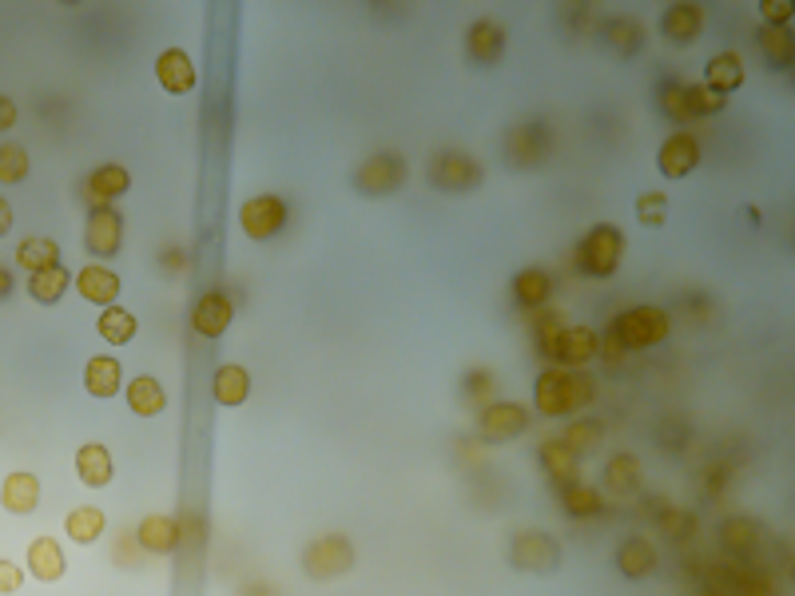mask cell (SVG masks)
I'll list each match as a JSON object with an SVG mask.
<instances>
[{
    "instance_id": "45",
    "label": "cell",
    "mask_w": 795,
    "mask_h": 596,
    "mask_svg": "<svg viewBox=\"0 0 795 596\" xmlns=\"http://www.w3.org/2000/svg\"><path fill=\"white\" fill-rule=\"evenodd\" d=\"M657 104H660V112L669 115V120H676V124H684V80H664L660 85V92H657Z\"/></svg>"
},
{
    "instance_id": "15",
    "label": "cell",
    "mask_w": 795,
    "mask_h": 596,
    "mask_svg": "<svg viewBox=\"0 0 795 596\" xmlns=\"http://www.w3.org/2000/svg\"><path fill=\"white\" fill-rule=\"evenodd\" d=\"M596 342H601V335H596L593 326H561L553 346V367L585 370L596 358Z\"/></svg>"
},
{
    "instance_id": "26",
    "label": "cell",
    "mask_w": 795,
    "mask_h": 596,
    "mask_svg": "<svg viewBox=\"0 0 795 596\" xmlns=\"http://www.w3.org/2000/svg\"><path fill=\"white\" fill-rule=\"evenodd\" d=\"M640 485H645V465H640L637 453L620 450L605 461V490L613 497H632V493H640Z\"/></svg>"
},
{
    "instance_id": "31",
    "label": "cell",
    "mask_w": 795,
    "mask_h": 596,
    "mask_svg": "<svg viewBox=\"0 0 795 596\" xmlns=\"http://www.w3.org/2000/svg\"><path fill=\"white\" fill-rule=\"evenodd\" d=\"M76 473H80V482H85L88 490H104V485H112L115 470H112V453H108V446H100V441L80 446V450H76Z\"/></svg>"
},
{
    "instance_id": "53",
    "label": "cell",
    "mask_w": 795,
    "mask_h": 596,
    "mask_svg": "<svg viewBox=\"0 0 795 596\" xmlns=\"http://www.w3.org/2000/svg\"><path fill=\"white\" fill-rule=\"evenodd\" d=\"M12 223H16V215H12V203L9 199H0V239L12 230Z\"/></svg>"
},
{
    "instance_id": "28",
    "label": "cell",
    "mask_w": 795,
    "mask_h": 596,
    "mask_svg": "<svg viewBox=\"0 0 795 596\" xmlns=\"http://www.w3.org/2000/svg\"><path fill=\"white\" fill-rule=\"evenodd\" d=\"M85 390L92 397H115L120 390H124V367H120V358L115 355H96L88 358L85 367Z\"/></svg>"
},
{
    "instance_id": "40",
    "label": "cell",
    "mask_w": 795,
    "mask_h": 596,
    "mask_svg": "<svg viewBox=\"0 0 795 596\" xmlns=\"http://www.w3.org/2000/svg\"><path fill=\"white\" fill-rule=\"evenodd\" d=\"M605 434V421L596 418H581V421H569V429L561 434V446H566L573 458H585V453L596 450V441Z\"/></svg>"
},
{
    "instance_id": "6",
    "label": "cell",
    "mask_w": 795,
    "mask_h": 596,
    "mask_svg": "<svg viewBox=\"0 0 795 596\" xmlns=\"http://www.w3.org/2000/svg\"><path fill=\"white\" fill-rule=\"evenodd\" d=\"M553 156V127L545 120H522L505 132V164L517 171L541 168Z\"/></svg>"
},
{
    "instance_id": "3",
    "label": "cell",
    "mask_w": 795,
    "mask_h": 596,
    "mask_svg": "<svg viewBox=\"0 0 795 596\" xmlns=\"http://www.w3.org/2000/svg\"><path fill=\"white\" fill-rule=\"evenodd\" d=\"M608 330H613V338L620 342L625 355H632V350H652V346H660L669 338L672 314L660 311V306H628V311H620L617 318L608 323Z\"/></svg>"
},
{
    "instance_id": "1",
    "label": "cell",
    "mask_w": 795,
    "mask_h": 596,
    "mask_svg": "<svg viewBox=\"0 0 795 596\" xmlns=\"http://www.w3.org/2000/svg\"><path fill=\"white\" fill-rule=\"evenodd\" d=\"M596 402V378L589 370L549 367L534 382V409L541 418H576Z\"/></svg>"
},
{
    "instance_id": "47",
    "label": "cell",
    "mask_w": 795,
    "mask_h": 596,
    "mask_svg": "<svg viewBox=\"0 0 795 596\" xmlns=\"http://www.w3.org/2000/svg\"><path fill=\"white\" fill-rule=\"evenodd\" d=\"M21 588H24V569L0 556V596H12L21 593Z\"/></svg>"
},
{
    "instance_id": "34",
    "label": "cell",
    "mask_w": 795,
    "mask_h": 596,
    "mask_svg": "<svg viewBox=\"0 0 795 596\" xmlns=\"http://www.w3.org/2000/svg\"><path fill=\"white\" fill-rule=\"evenodd\" d=\"M561 509H566V517H573V521H593V517L605 513V497H601V490H593V485L585 482L561 485Z\"/></svg>"
},
{
    "instance_id": "20",
    "label": "cell",
    "mask_w": 795,
    "mask_h": 596,
    "mask_svg": "<svg viewBox=\"0 0 795 596\" xmlns=\"http://www.w3.org/2000/svg\"><path fill=\"white\" fill-rule=\"evenodd\" d=\"M29 573H32V581H41V585L64 581V573H68V556H64L56 537H36V541L29 544Z\"/></svg>"
},
{
    "instance_id": "7",
    "label": "cell",
    "mask_w": 795,
    "mask_h": 596,
    "mask_svg": "<svg viewBox=\"0 0 795 596\" xmlns=\"http://www.w3.org/2000/svg\"><path fill=\"white\" fill-rule=\"evenodd\" d=\"M355 569V544L346 533H323L303 549V573L311 581H338Z\"/></svg>"
},
{
    "instance_id": "25",
    "label": "cell",
    "mask_w": 795,
    "mask_h": 596,
    "mask_svg": "<svg viewBox=\"0 0 795 596\" xmlns=\"http://www.w3.org/2000/svg\"><path fill=\"white\" fill-rule=\"evenodd\" d=\"M660 565V553L657 544L649 541V537H628V541H620L617 549V569L620 576H628V581H645V576H652Z\"/></svg>"
},
{
    "instance_id": "38",
    "label": "cell",
    "mask_w": 795,
    "mask_h": 596,
    "mask_svg": "<svg viewBox=\"0 0 795 596\" xmlns=\"http://www.w3.org/2000/svg\"><path fill=\"white\" fill-rule=\"evenodd\" d=\"M605 44L620 56V60H628V56H637L640 48H645V24L628 21V16H617V21L605 24Z\"/></svg>"
},
{
    "instance_id": "36",
    "label": "cell",
    "mask_w": 795,
    "mask_h": 596,
    "mask_svg": "<svg viewBox=\"0 0 795 596\" xmlns=\"http://www.w3.org/2000/svg\"><path fill=\"white\" fill-rule=\"evenodd\" d=\"M104 509H96V505H76L72 513H68V521H64V533L72 537L76 544H96L100 537H104Z\"/></svg>"
},
{
    "instance_id": "22",
    "label": "cell",
    "mask_w": 795,
    "mask_h": 596,
    "mask_svg": "<svg viewBox=\"0 0 795 596\" xmlns=\"http://www.w3.org/2000/svg\"><path fill=\"white\" fill-rule=\"evenodd\" d=\"M132 188V171L120 168V164H104V168H96L85 183V195L92 207H112L115 199L127 195Z\"/></svg>"
},
{
    "instance_id": "10",
    "label": "cell",
    "mask_w": 795,
    "mask_h": 596,
    "mask_svg": "<svg viewBox=\"0 0 795 596\" xmlns=\"http://www.w3.org/2000/svg\"><path fill=\"white\" fill-rule=\"evenodd\" d=\"M529 421H534V409L522 406V402H485L482 414H478V434L490 446H502V441L522 438Z\"/></svg>"
},
{
    "instance_id": "51",
    "label": "cell",
    "mask_w": 795,
    "mask_h": 596,
    "mask_svg": "<svg viewBox=\"0 0 795 596\" xmlns=\"http://www.w3.org/2000/svg\"><path fill=\"white\" fill-rule=\"evenodd\" d=\"M740 596H775V588L764 576H752V581H740Z\"/></svg>"
},
{
    "instance_id": "49",
    "label": "cell",
    "mask_w": 795,
    "mask_h": 596,
    "mask_svg": "<svg viewBox=\"0 0 795 596\" xmlns=\"http://www.w3.org/2000/svg\"><path fill=\"white\" fill-rule=\"evenodd\" d=\"M596 355H605L608 367H620V358H625V350H620V342L613 338L608 326H605V335H601V342H596Z\"/></svg>"
},
{
    "instance_id": "23",
    "label": "cell",
    "mask_w": 795,
    "mask_h": 596,
    "mask_svg": "<svg viewBox=\"0 0 795 596\" xmlns=\"http://www.w3.org/2000/svg\"><path fill=\"white\" fill-rule=\"evenodd\" d=\"M510 294L522 311H545L549 294H553V274L545 271V267H525V271L513 274Z\"/></svg>"
},
{
    "instance_id": "33",
    "label": "cell",
    "mask_w": 795,
    "mask_h": 596,
    "mask_svg": "<svg viewBox=\"0 0 795 596\" xmlns=\"http://www.w3.org/2000/svg\"><path fill=\"white\" fill-rule=\"evenodd\" d=\"M16 267H24L29 274H41L48 267H60V243L48 235H29L16 247Z\"/></svg>"
},
{
    "instance_id": "50",
    "label": "cell",
    "mask_w": 795,
    "mask_h": 596,
    "mask_svg": "<svg viewBox=\"0 0 795 596\" xmlns=\"http://www.w3.org/2000/svg\"><path fill=\"white\" fill-rule=\"evenodd\" d=\"M490 386H493L490 370H473V374L466 378V394H478V402H482V406H485V394H490Z\"/></svg>"
},
{
    "instance_id": "2",
    "label": "cell",
    "mask_w": 795,
    "mask_h": 596,
    "mask_svg": "<svg viewBox=\"0 0 795 596\" xmlns=\"http://www.w3.org/2000/svg\"><path fill=\"white\" fill-rule=\"evenodd\" d=\"M625 259V230L617 223H596V227L585 230V239L573 247V267L576 274H585V279H613Z\"/></svg>"
},
{
    "instance_id": "9",
    "label": "cell",
    "mask_w": 795,
    "mask_h": 596,
    "mask_svg": "<svg viewBox=\"0 0 795 596\" xmlns=\"http://www.w3.org/2000/svg\"><path fill=\"white\" fill-rule=\"evenodd\" d=\"M510 565L517 573H557L561 565V544L553 533H541V529H522L513 533L510 541Z\"/></svg>"
},
{
    "instance_id": "48",
    "label": "cell",
    "mask_w": 795,
    "mask_h": 596,
    "mask_svg": "<svg viewBox=\"0 0 795 596\" xmlns=\"http://www.w3.org/2000/svg\"><path fill=\"white\" fill-rule=\"evenodd\" d=\"M692 525H696V521H692L688 513H676V509L664 513V529H669V533L676 537V541H688V537H692Z\"/></svg>"
},
{
    "instance_id": "21",
    "label": "cell",
    "mask_w": 795,
    "mask_h": 596,
    "mask_svg": "<svg viewBox=\"0 0 795 596\" xmlns=\"http://www.w3.org/2000/svg\"><path fill=\"white\" fill-rule=\"evenodd\" d=\"M743 80H748V68H743L740 53H716L704 64V88H712V92L724 95V100L732 92H740Z\"/></svg>"
},
{
    "instance_id": "39",
    "label": "cell",
    "mask_w": 795,
    "mask_h": 596,
    "mask_svg": "<svg viewBox=\"0 0 795 596\" xmlns=\"http://www.w3.org/2000/svg\"><path fill=\"white\" fill-rule=\"evenodd\" d=\"M96 326H100V338H104L108 346H127L139 335V318L127 311V306H108Z\"/></svg>"
},
{
    "instance_id": "16",
    "label": "cell",
    "mask_w": 795,
    "mask_h": 596,
    "mask_svg": "<svg viewBox=\"0 0 795 596\" xmlns=\"http://www.w3.org/2000/svg\"><path fill=\"white\" fill-rule=\"evenodd\" d=\"M708 29V12L701 4H669L660 12V36L669 44H696Z\"/></svg>"
},
{
    "instance_id": "14",
    "label": "cell",
    "mask_w": 795,
    "mask_h": 596,
    "mask_svg": "<svg viewBox=\"0 0 795 596\" xmlns=\"http://www.w3.org/2000/svg\"><path fill=\"white\" fill-rule=\"evenodd\" d=\"M235 323V299L227 291H203L191 306V330L199 338H223Z\"/></svg>"
},
{
    "instance_id": "42",
    "label": "cell",
    "mask_w": 795,
    "mask_h": 596,
    "mask_svg": "<svg viewBox=\"0 0 795 596\" xmlns=\"http://www.w3.org/2000/svg\"><path fill=\"white\" fill-rule=\"evenodd\" d=\"M32 159L21 144H0V183H24L29 179Z\"/></svg>"
},
{
    "instance_id": "18",
    "label": "cell",
    "mask_w": 795,
    "mask_h": 596,
    "mask_svg": "<svg viewBox=\"0 0 795 596\" xmlns=\"http://www.w3.org/2000/svg\"><path fill=\"white\" fill-rule=\"evenodd\" d=\"M179 541H183V525L171 513H147L144 521L136 525V544L144 553L168 556L179 549Z\"/></svg>"
},
{
    "instance_id": "4",
    "label": "cell",
    "mask_w": 795,
    "mask_h": 596,
    "mask_svg": "<svg viewBox=\"0 0 795 596\" xmlns=\"http://www.w3.org/2000/svg\"><path fill=\"white\" fill-rule=\"evenodd\" d=\"M426 179L434 191L466 195V191H478L485 183V168L470 156V151H461V147H441V151L429 156Z\"/></svg>"
},
{
    "instance_id": "8",
    "label": "cell",
    "mask_w": 795,
    "mask_h": 596,
    "mask_svg": "<svg viewBox=\"0 0 795 596\" xmlns=\"http://www.w3.org/2000/svg\"><path fill=\"white\" fill-rule=\"evenodd\" d=\"M287 220H291L287 199L271 195V191H267V195H251L239 207V227L251 243H271L275 235H283Z\"/></svg>"
},
{
    "instance_id": "41",
    "label": "cell",
    "mask_w": 795,
    "mask_h": 596,
    "mask_svg": "<svg viewBox=\"0 0 795 596\" xmlns=\"http://www.w3.org/2000/svg\"><path fill=\"white\" fill-rule=\"evenodd\" d=\"M724 95H716L712 88L704 85H684V124H692V120H708V115L724 112Z\"/></svg>"
},
{
    "instance_id": "32",
    "label": "cell",
    "mask_w": 795,
    "mask_h": 596,
    "mask_svg": "<svg viewBox=\"0 0 795 596\" xmlns=\"http://www.w3.org/2000/svg\"><path fill=\"white\" fill-rule=\"evenodd\" d=\"M755 44H760V53H764V60L772 64L775 72L795 68V32L792 29H772V24H764V29L755 32Z\"/></svg>"
},
{
    "instance_id": "24",
    "label": "cell",
    "mask_w": 795,
    "mask_h": 596,
    "mask_svg": "<svg viewBox=\"0 0 795 596\" xmlns=\"http://www.w3.org/2000/svg\"><path fill=\"white\" fill-rule=\"evenodd\" d=\"M211 397H215V406L223 409H239L247 397H251V374L239 367V362H223L211 378Z\"/></svg>"
},
{
    "instance_id": "11",
    "label": "cell",
    "mask_w": 795,
    "mask_h": 596,
    "mask_svg": "<svg viewBox=\"0 0 795 596\" xmlns=\"http://www.w3.org/2000/svg\"><path fill=\"white\" fill-rule=\"evenodd\" d=\"M120 247H124V215L115 207H88L85 251L96 259H115Z\"/></svg>"
},
{
    "instance_id": "27",
    "label": "cell",
    "mask_w": 795,
    "mask_h": 596,
    "mask_svg": "<svg viewBox=\"0 0 795 596\" xmlns=\"http://www.w3.org/2000/svg\"><path fill=\"white\" fill-rule=\"evenodd\" d=\"M537 461H541L545 477L561 490V485H573L581 482V458H573V453L561 446V438H549L541 441V450H537Z\"/></svg>"
},
{
    "instance_id": "30",
    "label": "cell",
    "mask_w": 795,
    "mask_h": 596,
    "mask_svg": "<svg viewBox=\"0 0 795 596\" xmlns=\"http://www.w3.org/2000/svg\"><path fill=\"white\" fill-rule=\"evenodd\" d=\"M127 409L136 414V418H159L164 409H168V390L159 386V378L152 374H139L127 382Z\"/></svg>"
},
{
    "instance_id": "46",
    "label": "cell",
    "mask_w": 795,
    "mask_h": 596,
    "mask_svg": "<svg viewBox=\"0 0 795 596\" xmlns=\"http://www.w3.org/2000/svg\"><path fill=\"white\" fill-rule=\"evenodd\" d=\"M760 16H764V24H772V29H792L795 4L792 0H764V4H760Z\"/></svg>"
},
{
    "instance_id": "54",
    "label": "cell",
    "mask_w": 795,
    "mask_h": 596,
    "mask_svg": "<svg viewBox=\"0 0 795 596\" xmlns=\"http://www.w3.org/2000/svg\"><path fill=\"white\" fill-rule=\"evenodd\" d=\"M12 291V279H9V271H4V267H0V299H4V294Z\"/></svg>"
},
{
    "instance_id": "43",
    "label": "cell",
    "mask_w": 795,
    "mask_h": 596,
    "mask_svg": "<svg viewBox=\"0 0 795 596\" xmlns=\"http://www.w3.org/2000/svg\"><path fill=\"white\" fill-rule=\"evenodd\" d=\"M637 223H645V227H664V223H669V195H664V191H640Z\"/></svg>"
},
{
    "instance_id": "13",
    "label": "cell",
    "mask_w": 795,
    "mask_h": 596,
    "mask_svg": "<svg viewBox=\"0 0 795 596\" xmlns=\"http://www.w3.org/2000/svg\"><path fill=\"white\" fill-rule=\"evenodd\" d=\"M701 159H704L701 136H692V132H672L657 151V171L664 179H684L701 168Z\"/></svg>"
},
{
    "instance_id": "12",
    "label": "cell",
    "mask_w": 795,
    "mask_h": 596,
    "mask_svg": "<svg viewBox=\"0 0 795 596\" xmlns=\"http://www.w3.org/2000/svg\"><path fill=\"white\" fill-rule=\"evenodd\" d=\"M505 48H510V29H505L502 21L478 16V21L466 29V56H470V64H478V68L502 64Z\"/></svg>"
},
{
    "instance_id": "19",
    "label": "cell",
    "mask_w": 795,
    "mask_h": 596,
    "mask_svg": "<svg viewBox=\"0 0 795 596\" xmlns=\"http://www.w3.org/2000/svg\"><path fill=\"white\" fill-rule=\"evenodd\" d=\"M76 291H80V299L85 303H96V306H115V299H120V274L112 271V267H104V262H88V267H80V271L72 274Z\"/></svg>"
},
{
    "instance_id": "29",
    "label": "cell",
    "mask_w": 795,
    "mask_h": 596,
    "mask_svg": "<svg viewBox=\"0 0 795 596\" xmlns=\"http://www.w3.org/2000/svg\"><path fill=\"white\" fill-rule=\"evenodd\" d=\"M0 505L9 513H16V517H29V513H36V505H41V482H36V473H9L4 477V490H0Z\"/></svg>"
},
{
    "instance_id": "52",
    "label": "cell",
    "mask_w": 795,
    "mask_h": 596,
    "mask_svg": "<svg viewBox=\"0 0 795 596\" xmlns=\"http://www.w3.org/2000/svg\"><path fill=\"white\" fill-rule=\"evenodd\" d=\"M16 127V104L9 95H0V132H12Z\"/></svg>"
},
{
    "instance_id": "17",
    "label": "cell",
    "mask_w": 795,
    "mask_h": 596,
    "mask_svg": "<svg viewBox=\"0 0 795 596\" xmlns=\"http://www.w3.org/2000/svg\"><path fill=\"white\" fill-rule=\"evenodd\" d=\"M156 80L168 95H191L199 88L195 60H191L183 48H164V53L156 56Z\"/></svg>"
},
{
    "instance_id": "37",
    "label": "cell",
    "mask_w": 795,
    "mask_h": 596,
    "mask_svg": "<svg viewBox=\"0 0 795 596\" xmlns=\"http://www.w3.org/2000/svg\"><path fill=\"white\" fill-rule=\"evenodd\" d=\"M720 541L732 556H752L760 549V525L752 517H728L720 525Z\"/></svg>"
},
{
    "instance_id": "35",
    "label": "cell",
    "mask_w": 795,
    "mask_h": 596,
    "mask_svg": "<svg viewBox=\"0 0 795 596\" xmlns=\"http://www.w3.org/2000/svg\"><path fill=\"white\" fill-rule=\"evenodd\" d=\"M68 286H72L68 267H48V271H41V274H29V299L41 306L60 303L64 294H68Z\"/></svg>"
},
{
    "instance_id": "44",
    "label": "cell",
    "mask_w": 795,
    "mask_h": 596,
    "mask_svg": "<svg viewBox=\"0 0 795 596\" xmlns=\"http://www.w3.org/2000/svg\"><path fill=\"white\" fill-rule=\"evenodd\" d=\"M561 314L557 311H545L541 314V323H537V330H534V342H537V355L541 358H549L553 362V346H557V335H561Z\"/></svg>"
},
{
    "instance_id": "5",
    "label": "cell",
    "mask_w": 795,
    "mask_h": 596,
    "mask_svg": "<svg viewBox=\"0 0 795 596\" xmlns=\"http://www.w3.org/2000/svg\"><path fill=\"white\" fill-rule=\"evenodd\" d=\"M410 179V164L398 151H374L355 168L350 183H355L358 195L367 199H387L394 191H402V183Z\"/></svg>"
}]
</instances>
